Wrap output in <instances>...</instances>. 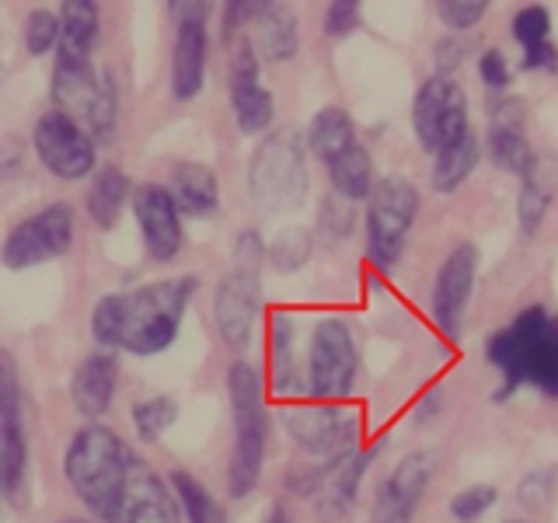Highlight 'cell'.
Listing matches in <instances>:
<instances>
[{"label": "cell", "instance_id": "6da1fadb", "mask_svg": "<svg viewBox=\"0 0 558 523\" xmlns=\"http://www.w3.org/2000/svg\"><path fill=\"white\" fill-rule=\"evenodd\" d=\"M199 290L196 276L157 279L150 287L101 296L92 314V331L105 349H126L133 356H154L179 336L185 307Z\"/></svg>", "mask_w": 558, "mask_h": 523}, {"label": "cell", "instance_id": "7a4b0ae2", "mask_svg": "<svg viewBox=\"0 0 558 523\" xmlns=\"http://www.w3.org/2000/svg\"><path fill=\"white\" fill-rule=\"evenodd\" d=\"M485 353L502 374L496 401H506L517 388L558 398V318L548 307H523L510 325L493 331Z\"/></svg>", "mask_w": 558, "mask_h": 523}, {"label": "cell", "instance_id": "3957f363", "mask_svg": "<svg viewBox=\"0 0 558 523\" xmlns=\"http://www.w3.org/2000/svg\"><path fill=\"white\" fill-rule=\"evenodd\" d=\"M133 461V450L122 443V436L109 426H84L74 443L66 450V482L74 488V496L92 510L101 523L109 520L112 502L119 496V485L126 478Z\"/></svg>", "mask_w": 558, "mask_h": 523}, {"label": "cell", "instance_id": "277c9868", "mask_svg": "<svg viewBox=\"0 0 558 523\" xmlns=\"http://www.w3.org/2000/svg\"><path fill=\"white\" fill-rule=\"evenodd\" d=\"M227 391H231L234 412V458L227 467V492L244 499L255 492L262 478V461H266V391H262V374L248 363H234L227 374Z\"/></svg>", "mask_w": 558, "mask_h": 523}, {"label": "cell", "instance_id": "5b68a950", "mask_svg": "<svg viewBox=\"0 0 558 523\" xmlns=\"http://www.w3.org/2000/svg\"><path fill=\"white\" fill-rule=\"evenodd\" d=\"M307 139L296 130H276L258 144L248 165V192L266 214H287L307 199Z\"/></svg>", "mask_w": 558, "mask_h": 523}, {"label": "cell", "instance_id": "8992f818", "mask_svg": "<svg viewBox=\"0 0 558 523\" xmlns=\"http://www.w3.org/2000/svg\"><path fill=\"white\" fill-rule=\"evenodd\" d=\"M418 214V192L412 182L388 174L366 199V252L377 269H391L405 248L409 227Z\"/></svg>", "mask_w": 558, "mask_h": 523}, {"label": "cell", "instance_id": "52a82bcc", "mask_svg": "<svg viewBox=\"0 0 558 523\" xmlns=\"http://www.w3.org/2000/svg\"><path fill=\"white\" fill-rule=\"evenodd\" d=\"M412 126H415V136H418V144H423V150L440 154V150L453 147L458 139H464L471 133L464 92L450 77H440V74L429 77L415 95Z\"/></svg>", "mask_w": 558, "mask_h": 523}, {"label": "cell", "instance_id": "ba28073f", "mask_svg": "<svg viewBox=\"0 0 558 523\" xmlns=\"http://www.w3.org/2000/svg\"><path fill=\"white\" fill-rule=\"evenodd\" d=\"M356 342L342 318H325L314 328L307 356V388L322 401H342L356 380Z\"/></svg>", "mask_w": 558, "mask_h": 523}, {"label": "cell", "instance_id": "9c48e42d", "mask_svg": "<svg viewBox=\"0 0 558 523\" xmlns=\"http://www.w3.org/2000/svg\"><path fill=\"white\" fill-rule=\"evenodd\" d=\"M70 241H74V214H70V206L57 203L17 223L8 234L0 258H4L8 269H28L39 266V262L66 255Z\"/></svg>", "mask_w": 558, "mask_h": 523}, {"label": "cell", "instance_id": "30bf717a", "mask_svg": "<svg viewBox=\"0 0 558 523\" xmlns=\"http://www.w3.org/2000/svg\"><path fill=\"white\" fill-rule=\"evenodd\" d=\"M32 147L39 161L57 174V179H84L95 168V136L84 133V126L66 112H49L35 122Z\"/></svg>", "mask_w": 558, "mask_h": 523}, {"label": "cell", "instance_id": "8fae6325", "mask_svg": "<svg viewBox=\"0 0 558 523\" xmlns=\"http://www.w3.org/2000/svg\"><path fill=\"white\" fill-rule=\"evenodd\" d=\"M287 429L307 453H318L328 461H342L356 443V412L339 401L322 405H296L287 412Z\"/></svg>", "mask_w": 558, "mask_h": 523}, {"label": "cell", "instance_id": "7c38bea8", "mask_svg": "<svg viewBox=\"0 0 558 523\" xmlns=\"http://www.w3.org/2000/svg\"><path fill=\"white\" fill-rule=\"evenodd\" d=\"M105 523H182V506L174 502L168 485L133 453L130 471L119 485V496Z\"/></svg>", "mask_w": 558, "mask_h": 523}, {"label": "cell", "instance_id": "4fadbf2b", "mask_svg": "<svg viewBox=\"0 0 558 523\" xmlns=\"http://www.w3.org/2000/svg\"><path fill=\"white\" fill-rule=\"evenodd\" d=\"M206 4H192V0H174L171 17H174V63H171V92L174 98H196L203 92V74H206Z\"/></svg>", "mask_w": 558, "mask_h": 523}, {"label": "cell", "instance_id": "5bb4252c", "mask_svg": "<svg viewBox=\"0 0 558 523\" xmlns=\"http://www.w3.org/2000/svg\"><path fill=\"white\" fill-rule=\"evenodd\" d=\"M133 214L150 258L171 262L182 248V209L165 185H140L133 192Z\"/></svg>", "mask_w": 558, "mask_h": 523}, {"label": "cell", "instance_id": "9a60e30c", "mask_svg": "<svg viewBox=\"0 0 558 523\" xmlns=\"http://www.w3.org/2000/svg\"><path fill=\"white\" fill-rule=\"evenodd\" d=\"M0 467H4V492L14 496L25 478L28 443L22 433V391H17V374L11 353L0 356Z\"/></svg>", "mask_w": 558, "mask_h": 523}, {"label": "cell", "instance_id": "2e32d148", "mask_svg": "<svg viewBox=\"0 0 558 523\" xmlns=\"http://www.w3.org/2000/svg\"><path fill=\"white\" fill-rule=\"evenodd\" d=\"M475 269H478V252L475 244H458L447 258L440 272H436L433 287V318L447 336H458L461 314L468 307V296L475 290Z\"/></svg>", "mask_w": 558, "mask_h": 523}, {"label": "cell", "instance_id": "e0dca14e", "mask_svg": "<svg viewBox=\"0 0 558 523\" xmlns=\"http://www.w3.org/2000/svg\"><path fill=\"white\" fill-rule=\"evenodd\" d=\"M214 314H217V328L227 345L231 349L248 345L255 314H258V276L241 272V269L223 276L214 296Z\"/></svg>", "mask_w": 558, "mask_h": 523}, {"label": "cell", "instance_id": "ac0fdd59", "mask_svg": "<svg viewBox=\"0 0 558 523\" xmlns=\"http://www.w3.org/2000/svg\"><path fill=\"white\" fill-rule=\"evenodd\" d=\"M429 471H433V461L426 453H409V458L391 471V478L384 482L371 523H412L418 502L426 496Z\"/></svg>", "mask_w": 558, "mask_h": 523}, {"label": "cell", "instance_id": "d6986e66", "mask_svg": "<svg viewBox=\"0 0 558 523\" xmlns=\"http://www.w3.org/2000/svg\"><path fill=\"white\" fill-rule=\"evenodd\" d=\"M488 157L499 171L510 174H527L534 165V150L523 133V101L520 98H502L493 109V126H488Z\"/></svg>", "mask_w": 558, "mask_h": 523}, {"label": "cell", "instance_id": "ffe728a7", "mask_svg": "<svg viewBox=\"0 0 558 523\" xmlns=\"http://www.w3.org/2000/svg\"><path fill=\"white\" fill-rule=\"evenodd\" d=\"M116 384H119V363L112 353H92L70 380V398H74V409L84 418H98L109 412L112 398H116Z\"/></svg>", "mask_w": 558, "mask_h": 523}, {"label": "cell", "instance_id": "44dd1931", "mask_svg": "<svg viewBox=\"0 0 558 523\" xmlns=\"http://www.w3.org/2000/svg\"><path fill=\"white\" fill-rule=\"evenodd\" d=\"M558 192V157L555 154H537L531 171L520 179V199H517V217H520V231L534 238L541 220L551 209V199Z\"/></svg>", "mask_w": 558, "mask_h": 523}, {"label": "cell", "instance_id": "7402d4cb", "mask_svg": "<svg viewBox=\"0 0 558 523\" xmlns=\"http://www.w3.org/2000/svg\"><path fill=\"white\" fill-rule=\"evenodd\" d=\"M95 42H98V8L87 4V0H66L60 8L57 63H66V66L92 63Z\"/></svg>", "mask_w": 558, "mask_h": 523}, {"label": "cell", "instance_id": "603a6c76", "mask_svg": "<svg viewBox=\"0 0 558 523\" xmlns=\"http://www.w3.org/2000/svg\"><path fill=\"white\" fill-rule=\"evenodd\" d=\"M171 196L185 217H209L217 209V179L206 165H174Z\"/></svg>", "mask_w": 558, "mask_h": 523}, {"label": "cell", "instance_id": "cb8c5ba5", "mask_svg": "<svg viewBox=\"0 0 558 523\" xmlns=\"http://www.w3.org/2000/svg\"><path fill=\"white\" fill-rule=\"evenodd\" d=\"M126 199H130V179L122 174V168L105 165L95 174L92 188H87V214H92V220L101 231H109V227H116Z\"/></svg>", "mask_w": 558, "mask_h": 523}, {"label": "cell", "instance_id": "d4e9b609", "mask_svg": "<svg viewBox=\"0 0 558 523\" xmlns=\"http://www.w3.org/2000/svg\"><path fill=\"white\" fill-rule=\"evenodd\" d=\"M356 144V130H353V119H349L342 109L328 105L318 115L311 119L307 126V147L322 157V161H336L342 150H349Z\"/></svg>", "mask_w": 558, "mask_h": 523}, {"label": "cell", "instance_id": "484cf974", "mask_svg": "<svg viewBox=\"0 0 558 523\" xmlns=\"http://www.w3.org/2000/svg\"><path fill=\"white\" fill-rule=\"evenodd\" d=\"M328 179H331V188L342 192L349 199H371L374 192V161L371 154H366L360 144H353L349 150H342L336 161H328Z\"/></svg>", "mask_w": 558, "mask_h": 523}, {"label": "cell", "instance_id": "4316f807", "mask_svg": "<svg viewBox=\"0 0 558 523\" xmlns=\"http://www.w3.org/2000/svg\"><path fill=\"white\" fill-rule=\"evenodd\" d=\"M231 105L241 133H262L272 122V95L258 84V77H231Z\"/></svg>", "mask_w": 558, "mask_h": 523}, {"label": "cell", "instance_id": "83f0119b", "mask_svg": "<svg viewBox=\"0 0 558 523\" xmlns=\"http://www.w3.org/2000/svg\"><path fill=\"white\" fill-rule=\"evenodd\" d=\"M258 46L266 52V60L287 63L296 52V17L290 8L269 4L266 14L258 17Z\"/></svg>", "mask_w": 558, "mask_h": 523}, {"label": "cell", "instance_id": "f1b7e54d", "mask_svg": "<svg viewBox=\"0 0 558 523\" xmlns=\"http://www.w3.org/2000/svg\"><path fill=\"white\" fill-rule=\"evenodd\" d=\"M478 165V136L468 133L464 139H458L453 147L436 154V165H433V188L436 192H453L471 171Z\"/></svg>", "mask_w": 558, "mask_h": 523}, {"label": "cell", "instance_id": "f546056e", "mask_svg": "<svg viewBox=\"0 0 558 523\" xmlns=\"http://www.w3.org/2000/svg\"><path fill=\"white\" fill-rule=\"evenodd\" d=\"M174 492H179V502L189 516V523H223V510L217 506V499L206 492V485H199L185 471H174L171 475Z\"/></svg>", "mask_w": 558, "mask_h": 523}, {"label": "cell", "instance_id": "4dcf8cb0", "mask_svg": "<svg viewBox=\"0 0 558 523\" xmlns=\"http://www.w3.org/2000/svg\"><path fill=\"white\" fill-rule=\"evenodd\" d=\"M356 227V199L342 196V192L331 188L328 199L322 203V214H318V234L325 244H339L353 234Z\"/></svg>", "mask_w": 558, "mask_h": 523}, {"label": "cell", "instance_id": "1f68e13d", "mask_svg": "<svg viewBox=\"0 0 558 523\" xmlns=\"http://www.w3.org/2000/svg\"><path fill=\"white\" fill-rule=\"evenodd\" d=\"M179 415V405L171 398H147L133 405V429L140 436V443H157L168 433V426Z\"/></svg>", "mask_w": 558, "mask_h": 523}, {"label": "cell", "instance_id": "d6a6232c", "mask_svg": "<svg viewBox=\"0 0 558 523\" xmlns=\"http://www.w3.org/2000/svg\"><path fill=\"white\" fill-rule=\"evenodd\" d=\"M307 258H311V231L307 227H287V231H279V238L269 248V262H272L276 272L304 269Z\"/></svg>", "mask_w": 558, "mask_h": 523}, {"label": "cell", "instance_id": "836d02e7", "mask_svg": "<svg viewBox=\"0 0 558 523\" xmlns=\"http://www.w3.org/2000/svg\"><path fill=\"white\" fill-rule=\"evenodd\" d=\"M269 336H272V380L276 388H293L296 384V366H293V331H290V318H283V314H276L272 325H269Z\"/></svg>", "mask_w": 558, "mask_h": 523}, {"label": "cell", "instance_id": "e575fe53", "mask_svg": "<svg viewBox=\"0 0 558 523\" xmlns=\"http://www.w3.org/2000/svg\"><path fill=\"white\" fill-rule=\"evenodd\" d=\"M555 492H558V467H541L517 485V502L531 513H545Z\"/></svg>", "mask_w": 558, "mask_h": 523}, {"label": "cell", "instance_id": "d590c367", "mask_svg": "<svg viewBox=\"0 0 558 523\" xmlns=\"http://www.w3.org/2000/svg\"><path fill=\"white\" fill-rule=\"evenodd\" d=\"M52 46H60V17L52 11H32L25 22V49L32 57H43Z\"/></svg>", "mask_w": 558, "mask_h": 523}, {"label": "cell", "instance_id": "8d00e7d4", "mask_svg": "<svg viewBox=\"0 0 558 523\" xmlns=\"http://www.w3.org/2000/svg\"><path fill=\"white\" fill-rule=\"evenodd\" d=\"M548 32H551V17L545 8H523L517 17H513V39L523 46V52L527 49H537L548 42Z\"/></svg>", "mask_w": 558, "mask_h": 523}, {"label": "cell", "instance_id": "74e56055", "mask_svg": "<svg viewBox=\"0 0 558 523\" xmlns=\"http://www.w3.org/2000/svg\"><path fill=\"white\" fill-rule=\"evenodd\" d=\"M116 81L112 74H101V92H98V101H95V109L92 115H87V126H92V136L95 139H109L116 133Z\"/></svg>", "mask_w": 558, "mask_h": 523}, {"label": "cell", "instance_id": "f35d334b", "mask_svg": "<svg viewBox=\"0 0 558 523\" xmlns=\"http://www.w3.org/2000/svg\"><path fill=\"white\" fill-rule=\"evenodd\" d=\"M496 506V488L493 485H471L464 492H458L450 499V513L458 516L461 523H475L482 520L488 510Z\"/></svg>", "mask_w": 558, "mask_h": 523}, {"label": "cell", "instance_id": "ab89813d", "mask_svg": "<svg viewBox=\"0 0 558 523\" xmlns=\"http://www.w3.org/2000/svg\"><path fill=\"white\" fill-rule=\"evenodd\" d=\"M485 11H488V0H444L440 4V17L458 32L478 25L485 17Z\"/></svg>", "mask_w": 558, "mask_h": 523}, {"label": "cell", "instance_id": "60d3db41", "mask_svg": "<svg viewBox=\"0 0 558 523\" xmlns=\"http://www.w3.org/2000/svg\"><path fill=\"white\" fill-rule=\"evenodd\" d=\"M266 244H262V234L258 231H241L238 241H234V269L241 272H255L262 269V262H266Z\"/></svg>", "mask_w": 558, "mask_h": 523}, {"label": "cell", "instance_id": "b9f144b4", "mask_svg": "<svg viewBox=\"0 0 558 523\" xmlns=\"http://www.w3.org/2000/svg\"><path fill=\"white\" fill-rule=\"evenodd\" d=\"M353 506L356 496H345L339 488H325L318 499V523H353Z\"/></svg>", "mask_w": 558, "mask_h": 523}, {"label": "cell", "instance_id": "7bdbcfd3", "mask_svg": "<svg viewBox=\"0 0 558 523\" xmlns=\"http://www.w3.org/2000/svg\"><path fill=\"white\" fill-rule=\"evenodd\" d=\"M360 22V8L356 0H336V4H328V14H325V32L331 35V39H342V35H349L356 28Z\"/></svg>", "mask_w": 558, "mask_h": 523}, {"label": "cell", "instance_id": "ee69618b", "mask_svg": "<svg viewBox=\"0 0 558 523\" xmlns=\"http://www.w3.org/2000/svg\"><path fill=\"white\" fill-rule=\"evenodd\" d=\"M478 74L482 81L493 87V92H502V87H510L513 74H510V63H506V57L499 49H485L482 60H478Z\"/></svg>", "mask_w": 558, "mask_h": 523}, {"label": "cell", "instance_id": "f6af8a7d", "mask_svg": "<svg viewBox=\"0 0 558 523\" xmlns=\"http://www.w3.org/2000/svg\"><path fill=\"white\" fill-rule=\"evenodd\" d=\"M468 52V42L461 35H447V39L436 46V66H440V77H447V70H453Z\"/></svg>", "mask_w": 558, "mask_h": 523}, {"label": "cell", "instance_id": "bcb514c9", "mask_svg": "<svg viewBox=\"0 0 558 523\" xmlns=\"http://www.w3.org/2000/svg\"><path fill=\"white\" fill-rule=\"evenodd\" d=\"M558 66V49L551 42L523 52V70H555Z\"/></svg>", "mask_w": 558, "mask_h": 523}, {"label": "cell", "instance_id": "7dc6e473", "mask_svg": "<svg viewBox=\"0 0 558 523\" xmlns=\"http://www.w3.org/2000/svg\"><path fill=\"white\" fill-rule=\"evenodd\" d=\"M266 523H293L290 520V513H287V506H272V510H269V516H266Z\"/></svg>", "mask_w": 558, "mask_h": 523}, {"label": "cell", "instance_id": "c3c4849f", "mask_svg": "<svg viewBox=\"0 0 558 523\" xmlns=\"http://www.w3.org/2000/svg\"><path fill=\"white\" fill-rule=\"evenodd\" d=\"M63 523H92V520H63Z\"/></svg>", "mask_w": 558, "mask_h": 523}, {"label": "cell", "instance_id": "681fc988", "mask_svg": "<svg viewBox=\"0 0 558 523\" xmlns=\"http://www.w3.org/2000/svg\"><path fill=\"white\" fill-rule=\"evenodd\" d=\"M506 523H527V520H506Z\"/></svg>", "mask_w": 558, "mask_h": 523}]
</instances>
